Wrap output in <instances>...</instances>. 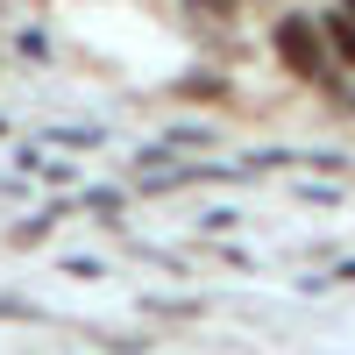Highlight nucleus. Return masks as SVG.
<instances>
[{"label": "nucleus", "instance_id": "nucleus-4", "mask_svg": "<svg viewBox=\"0 0 355 355\" xmlns=\"http://www.w3.org/2000/svg\"><path fill=\"white\" fill-rule=\"evenodd\" d=\"M227 8V0H192V15H220Z\"/></svg>", "mask_w": 355, "mask_h": 355}, {"label": "nucleus", "instance_id": "nucleus-3", "mask_svg": "<svg viewBox=\"0 0 355 355\" xmlns=\"http://www.w3.org/2000/svg\"><path fill=\"white\" fill-rule=\"evenodd\" d=\"M185 93H192V100H206V93H214V100H220V93H227V85H220V78H206V71H192V78H185Z\"/></svg>", "mask_w": 355, "mask_h": 355}, {"label": "nucleus", "instance_id": "nucleus-1", "mask_svg": "<svg viewBox=\"0 0 355 355\" xmlns=\"http://www.w3.org/2000/svg\"><path fill=\"white\" fill-rule=\"evenodd\" d=\"M270 50H277V64L291 78H306V85H327V36H320V15H284L270 28Z\"/></svg>", "mask_w": 355, "mask_h": 355}, {"label": "nucleus", "instance_id": "nucleus-2", "mask_svg": "<svg viewBox=\"0 0 355 355\" xmlns=\"http://www.w3.org/2000/svg\"><path fill=\"white\" fill-rule=\"evenodd\" d=\"M320 36H327V50L341 64H355V15H320Z\"/></svg>", "mask_w": 355, "mask_h": 355}, {"label": "nucleus", "instance_id": "nucleus-5", "mask_svg": "<svg viewBox=\"0 0 355 355\" xmlns=\"http://www.w3.org/2000/svg\"><path fill=\"white\" fill-rule=\"evenodd\" d=\"M348 15H355V0H348Z\"/></svg>", "mask_w": 355, "mask_h": 355}]
</instances>
